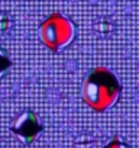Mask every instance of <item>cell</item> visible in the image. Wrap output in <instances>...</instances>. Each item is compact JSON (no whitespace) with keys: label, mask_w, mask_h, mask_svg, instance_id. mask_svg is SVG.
Masks as SVG:
<instances>
[{"label":"cell","mask_w":139,"mask_h":148,"mask_svg":"<svg viewBox=\"0 0 139 148\" xmlns=\"http://www.w3.org/2000/svg\"><path fill=\"white\" fill-rule=\"evenodd\" d=\"M122 86L116 76L106 67L93 70L83 86L84 102L96 112L102 113L110 109L120 97Z\"/></svg>","instance_id":"obj_1"},{"label":"cell","mask_w":139,"mask_h":148,"mask_svg":"<svg viewBox=\"0 0 139 148\" xmlns=\"http://www.w3.org/2000/svg\"><path fill=\"white\" fill-rule=\"evenodd\" d=\"M39 35L45 47L57 54L73 42L76 36V26L61 13H52L41 23Z\"/></svg>","instance_id":"obj_2"},{"label":"cell","mask_w":139,"mask_h":148,"mask_svg":"<svg viewBox=\"0 0 139 148\" xmlns=\"http://www.w3.org/2000/svg\"><path fill=\"white\" fill-rule=\"evenodd\" d=\"M10 129L23 144L31 145L36 139L39 132H42L44 125L39 122L38 116L31 109H26L13 121Z\"/></svg>","instance_id":"obj_3"},{"label":"cell","mask_w":139,"mask_h":148,"mask_svg":"<svg viewBox=\"0 0 139 148\" xmlns=\"http://www.w3.org/2000/svg\"><path fill=\"white\" fill-rule=\"evenodd\" d=\"M10 67H12V61H10L7 52L3 48H0V79H3L9 73Z\"/></svg>","instance_id":"obj_4"},{"label":"cell","mask_w":139,"mask_h":148,"mask_svg":"<svg viewBox=\"0 0 139 148\" xmlns=\"http://www.w3.org/2000/svg\"><path fill=\"white\" fill-rule=\"evenodd\" d=\"M12 26H13L12 18H10L6 12H2V13H0V34H7V32H10Z\"/></svg>","instance_id":"obj_5"},{"label":"cell","mask_w":139,"mask_h":148,"mask_svg":"<svg viewBox=\"0 0 139 148\" xmlns=\"http://www.w3.org/2000/svg\"><path fill=\"white\" fill-rule=\"evenodd\" d=\"M104 148H130V147H129L120 136H114Z\"/></svg>","instance_id":"obj_6"},{"label":"cell","mask_w":139,"mask_h":148,"mask_svg":"<svg viewBox=\"0 0 139 148\" xmlns=\"http://www.w3.org/2000/svg\"><path fill=\"white\" fill-rule=\"evenodd\" d=\"M96 29H97V32H100L102 35H107V34H110V32L113 31V25L109 23L107 21H104V22H100V23L96 26Z\"/></svg>","instance_id":"obj_7"}]
</instances>
